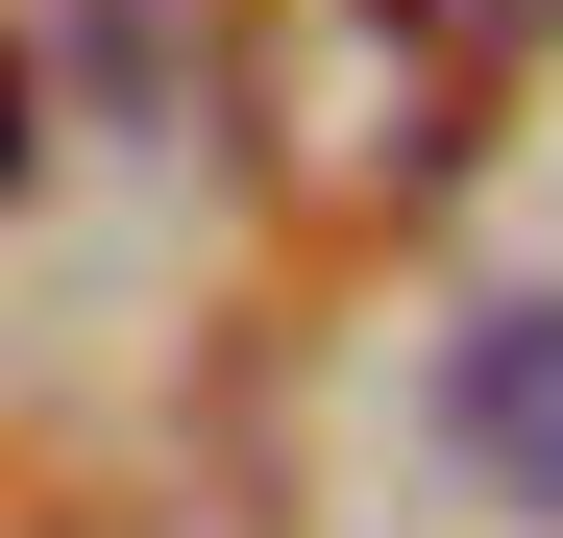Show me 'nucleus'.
I'll use <instances>...</instances> for the list:
<instances>
[{
  "instance_id": "obj_1",
  "label": "nucleus",
  "mask_w": 563,
  "mask_h": 538,
  "mask_svg": "<svg viewBox=\"0 0 563 538\" xmlns=\"http://www.w3.org/2000/svg\"><path fill=\"white\" fill-rule=\"evenodd\" d=\"M269 171H295L319 221H417L465 147H490V25H441V0H295L245 74Z\"/></svg>"
},
{
  "instance_id": "obj_2",
  "label": "nucleus",
  "mask_w": 563,
  "mask_h": 538,
  "mask_svg": "<svg viewBox=\"0 0 563 538\" xmlns=\"http://www.w3.org/2000/svg\"><path fill=\"white\" fill-rule=\"evenodd\" d=\"M441 466L490 514H563V294H490L441 343Z\"/></svg>"
},
{
  "instance_id": "obj_3",
  "label": "nucleus",
  "mask_w": 563,
  "mask_h": 538,
  "mask_svg": "<svg viewBox=\"0 0 563 538\" xmlns=\"http://www.w3.org/2000/svg\"><path fill=\"white\" fill-rule=\"evenodd\" d=\"M441 25H490V49H515V25H563V0H441Z\"/></svg>"
},
{
  "instance_id": "obj_4",
  "label": "nucleus",
  "mask_w": 563,
  "mask_h": 538,
  "mask_svg": "<svg viewBox=\"0 0 563 538\" xmlns=\"http://www.w3.org/2000/svg\"><path fill=\"white\" fill-rule=\"evenodd\" d=\"M0 171H25V49H0Z\"/></svg>"
},
{
  "instance_id": "obj_5",
  "label": "nucleus",
  "mask_w": 563,
  "mask_h": 538,
  "mask_svg": "<svg viewBox=\"0 0 563 538\" xmlns=\"http://www.w3.org/2000/svg\"><path fill=\"white\" fill-rule=\"evenodd\" d=\"M0 538H25V514H0Z\"/></svg>"
}]
</instances>
